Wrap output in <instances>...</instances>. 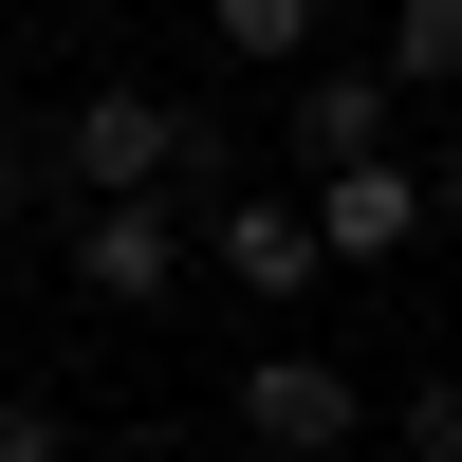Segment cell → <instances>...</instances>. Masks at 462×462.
I'll use <instances>...</instances> for the list:
<instances>
[{"label":"cell","instance_id":"4","mask_svg":"<svg viewBox=\"0 0 462 462\" xmlns=\"http://www.w3.org/2000/svg\"><path fill=\"white\" fill-rule=\"evenodd\" d=\"M296 204H315V259H352V278H389L407 241H426V167H333V185H296Z\"/></svg>","mask_w":462,"mask_h":462},{"label":"cell","instance_id":"9","mask_svg":"<svg viewBox=\"0 0 462 462\" xmlns=\"http://www.w3.org/2000/svg\"><path fill=\"white\" fill-rule=\"evenodd\" d=\"M389 444H407V462H462V370H426V389L389 407Z\"/></svg>","mask_w":462,"mask_h":462},{"label":"cell","instance_id":"10","mask_svg":"<svg viewBox=\"0 0 462 462\" xmlns=\"http://www.w3.org/2000/svg\"><path fill=\"white\" fill-rule=\"evenodd\" d=\"M0 462H74V426H56V407H19V389H0Z\"/></svg>","mask_w":462,"mask_h":462},{"label":"cell","instance_id":"8","mask_svg":"<svg viewBox=\"0 0 462 462\" xmlns=\"http://www.w3.org/2000/svg\"><path fill=\"white\" fill-rule=\"evenodd\" d=\"M370 74H389V93H462V0H407Z\"/></svg>","mask_w":462,"mask_h":462},{"label":"cell","instance_id":"5","mask_svg":"<svg viewBox=\"0 0 462 462\" xmlns=\"http://www.w3.org/2000/svg\"><path fill=\"white\" fill-rule=\"evenodd\" d=\"M185 241H204L185 204H74V296H111V315H148V296L185 278Z\"/></svg>","mask_w":462,"mask_h":462},{"label":"cell","instance_id":"1","mask_svg":"<svg viewBox=\"0 0 462 462\" xmlns=\"http://www.w3.org/2000/svg\"><path fill=\"white\" fill-rule=\"evenodd\" d=\"M56 204H222V111L185 93H74L56 111Z\"/></svg>","mask_w":462,"mask_h":462},{"label":"cell","instance_id":"2","mask_svg":"<svg viewBox=\"0 0 462 462\" xmlns=\"http://www.w3.org/2000/svg\"><path fill=\"white\" fill-rule=\"evenodd\" d=\"M222 426L278 444V462H333V444H370V389H352L333 352H259L241 389H222Z\"/></svg>","mask_w":462,"mask_h":462},{"label":"cell","instance_id":"3","mask_svg":"<svg viewBox=\"0 0 462 462\" xmlns=\"http://www.w3.org/2000/svg\"><path fill=\"white\" fill-rule=\"evenodd\" d=\"M278 148H296V167H389V148H407V111H389V74H352V56H315V74H296V93H278Z\"/></svg>","mask_w":462,"mask_h":462},{"label":"cell","instance_id":"7","mask_svg":"<svg viewBox=\"0 0 462 462\" xmlns=\"http://www.w3.org/2000/svg\"><path fill=\"white\" fill-rule=\"evenodd\" d=\"M222 74H315V0H204Z\"/></svg>","mask_w":462,"mask_h":462},{"label":"cell","instance_id":"6","mask_svg":"<svg viewBox=\"0 0 462 462\" xmlns=\"http://www.w3.org/2000/svg\"><path fill=\"white\" fill-rule=\"evenodd\" d=\"M185 222H204V259L241 296H315L333 278V259H315V204H278V185H222V204H185Z\"/></svg>","mask_w":462,"mask_h":462}]
</instances>
